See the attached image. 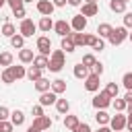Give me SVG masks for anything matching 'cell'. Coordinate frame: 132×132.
I'll list each match as a JSON object with an SVG mask.
<instances>
[{"instance_id": "cell-1", "label": "cell", "mask_w": 132, "mask_h": 132, "mask_svg": "<svg viewBox=\"0 0 132 132\" xmlns=\"http://www.w3.org/2000/svg\"><path fill=\"white\" fill-rule=\"evenodd\" d=\"M66 64V56H64V50H54L50 54V72H60Z\"/></svg>"}, {"instance_id": "cell-2", "label": "cell", "mask_w": 132, "mask_h": 132, "mask_svg": "<svg viewBox=\"0 0 132 132\" xmlns=\"http://www.w3.org/2000/svg\"><path fill=\"white\" fill-rule=\"evenodd\" d=\"M107 39H109L111 45H120V43H124L128 39V29L126 27H116V29H111V33H109Z\"/></svg>"}, {"instance_id": "cell-3", "label": "cell", "mask_w": 132, "mask_h": 132, "mask_svg": "<svg viewBox=\"0 0 132 132\" xmlns=\"http://www.w3.org/2000/svg\"><path fill=\"white\" fill-rule=\"evenodd\" d=\"M111 99H113V97H109L107 91H99V93L93 97V107H95V109H105L107 105H111Z\"/></svg>"}, {"instance_id": "cell-4", "label": "cell", "mask_w": 132, "mask_h": 132, "mask_svg": "<svg viewBox=\"0 0 132 132\" xmlns=\"http://www.w3.org/2000/svg\"><path fill=\"white\" fill-rule=\"evenodd\" d=\"M126 122H128V116H124L122 111H118V113L109 120V128H111L113 132H120V130L126 128Z\"/></svg>"}, {"instance_id": "cell-5", "label": "cell", "mask_w": 132, "mask_h": 132, "mask_svg": "<svg viewBox=\"0 0 132 132\" xmlns=\"http://www.w3.org/2000/svg\"><path fill=\"white\" fill-rule=\"evenodd\" d=\"M35 29H37V25H35L31 19H23V21H21V27H19V33H21L23 37H33Z\"/></svg>"}, {"instance_id": "cell-6", "label": "cell", "mask_w": 132, "mask_h": 132, "mask_svg": "<svg viewBox=\"0 0 132 132\" xmlns=\"http://www.w3.org/2000/svg\"><path fill=\"white\" fill-rule=\"evenodd\" d=\"M54 2L52 0H37V12L39 14H43V16H52V12H54Z\"/></svg>"}, {"instance_id": "cell-7", "label": "cell", "mask_w": 132, "mask_h": 132, "mask_svg": "<svg viewBox=\"0 0 132 132\" xmlns=\"http://www.w3.org/2000/svg\"><path fill=\"white\" fill-rule=\"evenodd\" d=\"M54 31H56L60 37H66V35H70V33H72V25H70V23H66V21L62 19V21H56V23H54Z\"/></svg>"}, {"instance_id": "cell-8", "label": "cell", "mask_w": 132, "mask_h": 132, "mask_svg": "<svg viewBox=\"0 0 132 132\" xmlns=\"http://www.w3.org/2000/svg\"><path fill=\"white\" fill-rule=\"evenodd\" d=\"M35 45H37V50H39V54H43V56H47V54H50V50H52V41H50V37H45V35H41V37H37V41H35Z\"/></svg>"}, {"instance_id": "cell-9", "label": "cell", "mask_w": 132, "mask_h": 132, "mask_svg": "<svg viewBox=\"0 0 132 132\" xmlns=\"http://www.w3.org/2000/svg\"><path fill=\"white\" fill-rule=\"evenodd\" d=\"M85 89L87 91H91V93H97L99 91V74H89L87 78H85Z\"/></svg>"}, {"instance_id": "cell-10", "label": "cell", "mask_w": 132, "mask_h": 132, "mask_svg": "<svg viewBox=\"0 0 132 132\" xmlns=\"http://www.w3.org/2000/svg\"><path fill=\"white\" fill-rule=\"evenodd\" d=\"M70 25H72V31H80L82 33L87 29V16L85 14H76V16H72V23Z\"/></svg>"}, {"instance_id": "cell-11", "label": "cell", "mask_w": 132, "mask_h": 132, "mask_svg": "<svg viewBox=\"0 0 132 132\" xmlns=\"http://www.w3.org/2000/svg\"><path fill=\"white\" fill-rule=\"evenodd\" d=\"M56 101H58V95H56V93H54L52 89L39 95V103H41L43 107H45V105H52V103H56Z\"/></svg>"}, {"instance_id": "cell-12", "label": "cell", "mask_w": 132, "mask_h": 132, "mask_svg": "<svg viewBox=\"0 0 132 132\" xmlns=\"http://www.w3.org/2000/svg\"><path fill=\"white\" fill-rule=\"evenodd\" d=\"M89 74H91V68H89V66H85L82 62L74 66V78H78V80H85Z\"/></svg>"}, {"instance_id": "cell-13", "label": "cell", "mask_w": 132, "mask_h": 132, "mask_svg": "<svg viewBox=\"0 0 132 132\" xmlns=\"http://www.w3.org/2000/svg\"><path fill=\"white\" fill-rule=\"evenodd\" d=\"M99 12V6H97V2H85L82 4V10H80V14H85V16H95Z\"/></svg>"}, {"instance_id": "cell-14", "label": "cell", "mask_w": 132, "mask_h": 132, "mask_svg": "<svg viewBox=\"0 0 132 132\" xmlns=\"http://www.w3.org/2000/svg\"><path fill=\"white\" fill-rule=\"evenodd\" d=\"M52 118H47V116H41V118H35L33 120V126H37L39 130H50L52 128Z\"/></svg>"}, {"instance_id": "cell-15", "label": "cell", "mask_w": 132, "mask_h": 132, "mask_svg": "<svg viewBox=\"0 0 132 132\" xmlns=\"http://www.w3.org/2000/svg\"><path fill=\"white\" fill-rule=\"evenodd\" d=\"M37 29H41L43 33H47L50 29H54V21H52V16H41L39 23H37Z\"/></svg>"}, {"instance_id": "cell-16", "label": "cell", "mask_w": 132, "mask_h": 132, "mask_svg": "<svg viewBox=\"0 0 132 132\" xmlns=\"http://www.w3.org/2000/svg\"><path fill=\"white\" fill-rule=\"evenodd\" d=\"M95 120H97V124H99V126H107V124H109V120H111V116H109L105 109H97Z\"/></svg>"}, {"instance_id": "cell-17", "label": "cell", "mask_w": 132, "mask_h": 132, "mask_svg": "<svg viewBox=\"0 0 132 132\" xmlns=\"http://www.w3.org/2000/svg\"><path fill=\"white\" fill-rule=\"evenodd\" d=\"M33 50H27V47H23V50H19V60L23 62V64H29V62H33Z\"/></svg>"}, {"instance_id": "cell-18", "label": "cell", "mask_w": 132, "mask_h": 132, "mask_svg": "<svg viewBox=\"0 0 132 132\" xmlns=\"http://www.w3.org/2000/svg\"><path fill=\"white\" fill-rule=\"evenodd\" d=\"M52 91H54L56 95H62V93H66V80H62V78H56V80H52Z\"/></svg>"}, {"instance_id": "cell-19", "label": "cell", "mask_w": 132, "mask_h": 132, "mask_svg": "<svg viewBox=\"0 0 132 132\" xmlns=\"http://www.w3.org/2000/svg\"><path fill=\"white\" fill-rule=\"evenodd\" d=\"M33 66H37V68H41V70H43V68H47V66H50V58H47V56H43V54H39V56H35V58H33Z\"/></svg>"}, {"instance_id": "cell-20", "label": "cell", "mask_w": 132, "mask_h": 132, "mask_svg": "<svg viewBox=\"0 0 132 132\" xmlns=\"http://www.w3.org/2000/svg\"><path fill=\"white\" fill-rule=\"evenodd\" d=\"M10 122H12L14 126H23V124H25V113H23L21 109H14V111L10 113Z\"/></svg>"}, {"instance_id": "cell-21", "label": "cell", "mask_w": 132, "mask_h": 132, "mask_svg": "<svg viewBox=\"0 0 132 132\" xmlns=\"http://www.w3.org/2000/svg\"><path fill=\"white\" fill-rule=\"evenodd\" d=\"M78 124H80V122H78V118H76V116H68V113L64 116V126H66L70 132H74V128H76Z\"/></svg>"}, {"instance_id": "cell-22", "label": "cell", "mask_w": 132, "mask_h": 132, "mask_svg": "<svg viewBox=\"0 0 132 132\" xmlns=\"http://www.w3.org/2000/svg\"><path fill=\"white\" fill-rule=\"evenodd\" d=\"M70 37H72V41H74V45H76V47H80V45H87V37H85V33H80V31H74V33H70Z\"/></svg>"}, {"instance_id": "cell-23", "label": "cell", "mask_w": 132, "mask_h": 132, "mask_svg": "<svg viewBox=\"0 0 132 132\" xmlns=\"http://www.w3.org/2000/svg\"><path fill=\"white\" fill-rule=\"evenodd\" d=\"M10 45L16 47V50H23V47H25V37H23L21 33H14V35L10 37Z\"/></svg>"}, {"instance_id": "cell-24", "label": "cell", "mask_w": 132, "mask_h": 132, "mask_svg": "<svg viewBox=\"0 0 132 132\" xmlns=\"http://www.w3.org/2000/svg\"><path fill=\"white\" fill-rule=\"evenodd\" d=\"M60 45H62V50H64V52H68V54L76 50V45H74V41H72V37H70V35L62 37V43H60Z\"/></svg>"}, {"instance_id": "cell-25", "label": "cell", "mask_w": 132, "mask_h": 132, "mask_svg": "<svg viewBox=\"0 0 132 132\" xmlns=\"http://www.w3.org/2000/svg\"><path fill=\"white\" fill-rule=\"evenodd\" d=\"M8 70H10V74L19 80V78H23V76H27V70H25V66H8Z\"/></svg>"}, {"instance_id": "cell-26", "label": "cell", "mask_w": 132, "mask_h": 132, "mask_svg": "<svg viewBox=\"0 0 132 132\" xmlns=\"http://www.w3.org/2000/svg\"><path fill=\"white\" fill-rule=\"evenodd\" d=\"M35 89H37L39 93H45V91H50V89H52V82H50L47 78H43V76H41L39 80H35Z\"/></svg>"}, {"instance_id": "cell-27", "label": "cell", "mask_w": 132, "mask_h": 132, "mask_svg": "<svg viewBox=\"0 0 132 132\" xmlns=\"http://www.w3.org/2000/svg\"><path fill=\"white\" fill-rule=\"evenodd\" d=\"M27 78H29L31 82L39 80V78H41V68H37V66H31V68L27 70Z\"/></svg>"}, {"instance_id": "cell-28", "label": "cell", "mask_w": 132, "mask_h": 132, "mask_svg": "<svg viewBox=\"0 0 132 132\" xmlns=\"http://www.w3.org/2000/svg\"><path fill=\"white\" fill-rule=\"evenodd\" d=\"M14 33H16V27H14V25H12L10 21L2 25V35H4V37H8V39H10V37H12Z\"/></svg>"}, {"instance_id": "cell-29", "label": "cell", "mask_w": 132, "mask_h": 132, "mask_svg": "<svg viewBox=\"0 0 132 132\" xmlns=\"http://www.w3.org/2000/svg\"><path fill=\"white\" fill-rule=\"evenodd\" d=\"M111 29H113V27H111L109 23H101V25L97 27V33H99V37H105V39H107L109 33H111Z\"/></svg>"}, {"instance_id": "cell-30", "label": "cell", "mask_w": 132, "mask_h": 132, "mask_svg": "<svg viewBox=\"0 0 132 132\" xmlns=\"http://www.w3.org/2000/svg\"><path fill=\"white\" fill-rule=\"evenodd\" d=\"M12 54L10 52H2L0 54V66H4V68H8V66H12Z\"/></svg>"}, {"instance_id": "cell-31", "label": "cell", "mask_w": 132, "mask_h": 132, "mask_svg": "<svg viewBox=\"0 0 132 132\" xmlns=\"http://www.w3.org/2000/svg\"><path fill=\"white\" fill-rule=\"evenodd\" d=\"M56 109H58L62 116H66V113H68V109H70V103H68L66 99H58V101H56Z\"/></svg>"}, {"instance_id": "cell-32", "label": "cell", "mask_w": 132, "mask_h": 132, "mask_svg": "<svg viewBox=\"0 0 132 132\" xmlns=\"http://www.w3.org/2000/svg\"><path fill=\"white\" fill-rule=\"evenodd\" d=\"M109 8H111L113 12H124V10H126V2H122V0H111V2H109Z\"/></svg>"}, {"instance_id": "cell-33", "label": "cell", "mask_w": 132, "mask_h": 132, "mask_svg": "<svg viewBox=\"0 0 132 132\" xmlns=\"http://www.w3.org/2000/svg\"><path fill=\"white\" fill-rule=\"evenodd\" d=\"M111 105H113V109H116V111H124V109L128 107L126 99H118V97H116V99L111 101Z\"/></svg>"}, {"instance_id": "cell-34", "label": "cell", "mask_w": 132, "mask_h": 132, "mask_svg": "<svg viewBox=\"0 0 132 132\" xmlns=\"http://www.w3.org/2000/svg\"><path fill=\"white\" fill-rule=\"evenodd\" d=\"M0 78H2V82H4V85H12V82L16 80V78L10 74V70H8V68H4V72H2V76H0Z\"/></svg>"}, {"instance_id": "cell-35", "label": "cell", "mask_w": 132, "mask_h": 132, "mask_svg": "<svg viewBox=\"0 0 132 132\" xmlns=\"http://www.w3.org/2000/svg\"><path fill=\"white\" fill-rule=\"evenodd\" d=\"M105 91H107V95H109V97H113V99H116V97H118V93H120V87H118L116 82H109V85L105 87Z\"/></svg>"}, {"instance_id": "cell-36", "label": "cell", "mask_w": 132, "mask_h": 132, "mask_svg": "<svg viewBox=\"0 0 132 132\" xmlns=\"http://www.w3.org/2000/svg\"><path fill=\"white\" fill-rule=\"evenodd\" d=\"M95 62H97V58H95L93 54H85V56H82V64H85V66H89V68H91Z\"/></svg>"}, {"instance_id": "cell-37", "label": "cell", "mask_w": 132, "mask_h": 132, "mask_svg": "<svg viewBox=\"0 0 132 132\" xmlns=\"http://www.w3.org/2000/svg\"><path fill=\"white\" fill-rule=\"evenodd\" d=\"M122 82H124V87H126L128 91H132V72H126V74L122 76Z\"/></svg>"}, {"instance_id": "cell-38", "label": "cell", "mask_w": 132, "mask_h": 132, "mask_svg": "<svg viewBox=\"0 0 132 132\" xmlns=\"http://www.w3.org/2000/svg\"><path fill=\"white\" fill-rule=\"evenodd\" d=\"M14 130V124L8 122V120H2V126H0V132H12Z\"/></svg>"}, {"instance_id": "cell-39", "label": "cell", "mask_w": 132, "mask_h": 132, "mask_svg": "<svg viewBox=\"0 0 132 132\" xmlns=\"http://www.w3.org/2000/svg\"><path fill=\"white\" fill-rule=\"evenodd\" d=\"M91 47H93L95 52H101V50L105 47V41H103V37H97V39H95V43H93Z\"/></svg>"}, {"instance_id": "cell-40", "label": "cell", "mask_w": 132, "mask_h": 132, "mask_svg": "<svg viewBox=\"0 0 132 132\" xmlns=\"http://www.w3.org/2000/svg\"><path fill=\"white\" fill-rule=\"evenodd\" d=\"M91 72H93V74H99V76H101V74H103V64H101V62H95V64L91 66Z\"/></svg>"}, {"instance_id": "cell-41", "label": "cell", "mask_w": 132, "mask_h": 132, "mask_svg": "<svg viewBox=\"0 0 132 132\" xmlns=\"http://www.w3.org/2000/svg\"><path fill=\"white\" fill-rule=\"evenodd\" d=\"M31 113H33V118H41V116H43V105H41V103H39V105H33Z\"/></svg>"}, {"instance_id": "cell-42", "label": "cell", "mask_w": 132, "mask_h": 132, "mask_svg": "<svg viewBox=\"0 0 132 132\" xmlns=\"http://www.w3.org/2000/svg\"><path fill=\"white\" fill-rule=\"evenodd\" d=\"M6 4L14 10V8H23V4H25V0H6Z\"/></svg>"}, {"instance_id": "cell-43", "label": "cell", "mask_w": 132, "mask_h": 132, "mask_svg": "<svg viewBox=\"0 0 132 132\" xmlns=\"http://www.w3.org/2000/svg\"><path fill=\"white\" fill-rule=\"evenodd\" d=\"M8 118H10L8 107H6V105H0V120H8Z\"/></svg>"}, {"instance_id": "cell-44", "label": "cell", "mask_w": 132, "mask_h": 132, "mask_svg": "<svg viewBox=\"0 0 132 132\" xmlns=\"http://www.w3.org/2000/svg\"><path fill=\"white\" fill-rule=\"evenodd\" d=\"M74 132H91V126H89L87 122H82V124H78V126L74 128Z\"/></svg>"}, {"instance_id": "cell-45", "label": "cell", "mask_w": 132, "mask_h": 132, "mask_svg": "<svg viewBox=\"0 0 132 132\" xmlns=\"http://www.w3.org/2000/svg\"><path fill=\"white\" fill-rule=\"evenodd\" d=\"M124 27L126 29H132V12H126L124 14Z\"/></svg>"}, {"instance_id": "cell-46", "label": "cell", "mask_w": 132, "mask_h": 132, "mask_svg": "<svg viewBox=\"0 0 132 132\" xmlns=\"http://www.w3.org/2000/svg\"><path fill=\"white\" fill-rule=\"evenodd\" d=\"M12 14H14L16 19H21V21H23V19L27 16V12H25V8H14V10H12Z\"/></svg>"}, {"instance_id": "cell-47", "label": "cell", "mask_w": 132, "mask_h": 132, "mask_svg": "<svg viewBox=\"0 0 132 132\" xmlns=\"http://www.w3.org/2000/svg\"><path fill=\"white\" fill-rule=\"evenodd\" d=\"M85 37H87V45H93V43H95V39H97L95 35H87V33H85Z\"/></svg>"}, {"instance_id": "cell-48", "label": "cell", "mask_w": 132, "mask_h": 132, "mask_svg": "<svg viewBox=\"0 0 132 132\" xmlns=\"http://www.w3.org/2000/svg\"><path fill=\"white\" fill-rule=\"evenodd\" d=\"M52 2H54V6H66L68 0H52Z\"/></svg>"}, {"instance_id": "cell-49", "label": "cell", "mask_w": 132, "mask_h": 132, "mask_svg": "<svg viewBox=\"0 0 132 132\" xmlns=\"http://www.w3.org/2000/svg\"><path fill=\"white\" fill-rule=\"evenodd\" d=\"M126 128L132 132V113H128V122H126Z\"/></svg>"}, {"instance_id": "cell-50", "label": "cell", "mask_w": 132, "mask_h": 132, "mask_svg": "<svg viewBox=\"0 0 132 132\" xmlns=\"http://www.w3.org/2000/svg\"><path fill=\"white\" fill-rule=\"evenodd\" d=\"M124 99H126V103H132V91H128V93L124 95Z\"/></svg>"}, {"instance_id": "cell-51", "label": "cell", "mask_w": 132, "mask_h": 132, "mask_svg": "<svg viewBox=\"0 0 132 132\" xmlns=\"http://www.w3.org/2000/svg\"><path fill=\"white\" fill-rule=\"evenodd\" d=\"M68 4H70V6H80L82 0H68Z\"/></svg>"}, {"instance_id": "cell-52", "label": "cell", "mask_w": 132, "mask_h": 132, "mask_svg": "<svg viewBox=\"0 0 132 132\" xmlns=\"http://www.w3.org/2000/svg\"><path fill=\"white\" fill-rule=\"evenodd\" d=\"M27 132H43V130H39V128H37V126H33V124H31V126H29V128H27Z\"/></svg>"}, {"instance_id": "cell-53", "label": "cell", "mask_w": 132, "mask_h": 132, "mask_svg": "<svg viewBox=\"0 0 132 132\" xmlns=\"http://www.w3.org/2000/svg\"><path fill=\"white\" fill-rule=\"evenodd\" d=\"M97 132H113V130H111V128H107V126H99V130H97Z\"/></svg>"}, {"instance_id": "cell-54", "label": "cell", "mask_w": 132, "mask_h": 132, "mask_svg": "<svg viewBox=\"0 0 132 132\" xmlns=\"http://www.w3.org/2000/svg\"><path fill=\"white\" fill-rule=\"evenodd\" d=\"M126 109H128V113H132V103H128V107H126Z\"/></svg>"}, {"instance_id": "cell-55", "label": "cell", "mask_w": 132, "mask_h": 132, "mask_svg": "<svg viewBox=\"0 0 132 132\" xmlns=\"http://www.w3.org/2000/svg\"><path fill=\"white\" fill-rule=\"evenodd\" d=\"M4 4H6V0H0V8H2V6H4Z\"/></svg>"}, {"instance_id": "cell-56", "label": "cell", "mask_w": 132, "mask_h": 132, "mask_svg": "<svg viewBox=\"0 0 132 132\" xmlns=\"http://www.w3.org/2000/svg\"><path fill=\"white\" fill-rule=\"evenodd\" d=\"M128 39H130V41H132V33H128Z\"/></svg>"}, {"instance_id": "cell-57", "label": "cell", "mask_w": 132, "mask_h": 132, "mask_svg": "<svg viewBox=\"0 0 132 132\" xmlns=\"http://www.w3.org/2000/svg\"><path fill=\"white\" fill-rule=\"evenodd\" d=\"M25 2H33V0H25Z\"/></svg>"}, {"instance_id": "cell-58", "label": "cell", "mask_w": 132, "mask_h": 132, "mask_svg": "<svg viewBox=\"0 0 132 132\" xmlns=\"http://www.w3.org/2000/svg\"><path fill=\"white\" fill-rule=\"evenodd\" d=\"M0 35H2V27H0Z\"/></svg>"}, {"instance_id": "cell-59", "label": "cell", "mask_w": 132, "mask_h": 132, "mask_svg": "<svg viewBox=\"0 0 132 132\" xmlns=\"http://www.w3.org/2000/svg\"><path fill=\"white\" fill-rule=\"evenodd\" d=\"M0 126H2V120H0Z\"/></svg>"}, {"instance_id": "cell-60", "label": "cell", "mask_w": 132, "mask_h": 132, "mask_svg": "<svg viewBox=\"0 0 132 132\" xmlns=\"http://www.w3.org/2000/svg\"><path fill=\"white\" fill-rule=\"evenodd\" d=\"M122 2H128V0H122Z\"/></svg>"}, {"instance_id": "cell-61", "label": "cell", "mask_w": 132, "mask_h": 132, "mask_svg": "<svg viewBox=\"0 0 132 132\" xmlns=\"http://www.w3.org/2000/svg\"><path fill=\"white\" fill-rule=\"evenodd\" d=\"M120 132H122V130H120Z\"/></svg>"}]
</instances>
